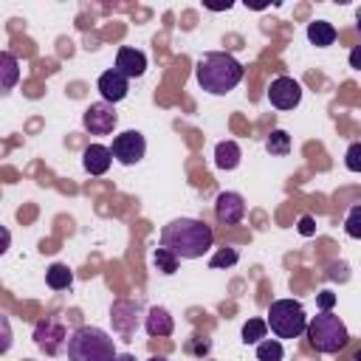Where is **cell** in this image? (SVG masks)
Wrapping results in <instances>:
<instances>
[{
	"label": "cell",
	"instance_id": "cell-11",
	"mask_svg": "<svg viewBox=\"0 0 361 361\" xmlns=\"http://www.w3.org/2000/svg\"><path fill=\"white\" fill-rule=\"evenodd\" d=\"M214 214L226 226L240 223L245 217V200H243V195H237V192H220L217 200H214Z\"/></svg>",
	"mask_w": 361,
	"mask_h": 361
},
{
	"label": "cell",
	"instance_id": "cell-22",
	"mask_svg": "<svg viewBox=\"0 0 361 361\" xmlns=\"http://www.w3.org/2000/svg\"><path fill=\"white\" fill-rule=\"evenodd\" d=\"M265 333H268V322L265 319H248L243 324V341L245 344H259L265 338Z\"/></svg>",
	"mask_w": 361,
	"mask_h": 361
},
{
	"label": "cell",
	"instance_id": "cell-17",
	"mask_svg": "<svg viewBox=\"0 0 361 361\" xmlns=\"http://www.w3.org/2000/svg\"><path fill=\"white\" fill-rule=\"evenodd\" d=\"M307 39H310L316 48L333 45V42H336V28H333V23H327V20L310 23V25H307Z\"/></svg>",
	"mask_w": 361,
	"mask_h": 361
},
{
	"label": "cell",
	"instance_id": "cell-25",
	"mask_svg": "<svg viewBox=\"0 0 361 361\" xmlns=\"http://www.w3.org/2000/svg\"><path fill=\"white\" fill-rule=\"evenodd\" d=\"M237 259H240V254H237L234 248H220V251L209 259V268H231Z\"/></svg>",
	"mask_w": 361,
	"mask_h": 361
},
{
	"label": "cell",
	"instance_id": "cell-34",
	"mask_svg": "<svg viewBox=\"0 0 361 361\" xmlns=\"http://www.w3.org/2000/svg\"><path fill=\"white\" fill-rule=\"evenodd\" d=\"M353 361H361V350H358V353H355V355H353Z\"/></svg>",
	"mask_w": 361,
	"mask_h": 361
},
{
	"label": "cell",
	"instance_id": "cell-2",
	"mask_svg": "<svg viewBox=\"0 0 361 361\" xmlns=\"http://www.w3.org/2000/svg\"><path fill=\"white\" fill-rule=\"evenodd\" d=\"M195 76H197V85L212 93V96H223L228 90H234L243 79V65L231 56V54H223V51H214V54H206L197 68H195Z\"/></svg>",
	"mask_w": 361,
	"mask_h": 361
},
{
	"label": "cell",
	"instance_id": "cell-20",
	"mask_svg": "<svg viewBox=\"0 0 361 361\" xmlns=\"http://www.w3.org/2000/svg\"><path fill=\"white\" fill-rule=\"evenodd\" d=\"M265 149L276 158H285L290 152V135L285 130H271V135L265 138Z\"/></svg>",
	"mask_w": 361,
	"mask_h": 361
},
{
	"label": "cell",
	"instance_id": "cell-6",
	"mask_svg": "<svg viewBox=\"0 0 361 361\" xmlns=\"http://www.w3.org/2000/svg\"><path fill=\"white\" fill-rule=\"evenodd\" d=\"M68 330H65V324L56 319V316H51V319H42V322H37V327H34V341H37V347L45 353V355H59L62 350H68Z\"/></svg>",
	"mask_w": 361,
	"mask_h": 361
},
{
	"label": "cell",
	"instance_id": "cell-13",
	"mask_svg": "<svg viewBox=\"0 0 361 361\" xmlns=\"http://www.w3.org/2000/svg\"><path fill=\"white\" fill-rule=\"evenodd\" d=\"M116 71H118L121 76H127V79L141 76V73L147 71V56H144V51H138V48H118V54H116Z\"/></svg>",
	"mask_w": 361,
	"mask_h": 361
},
{
	"label": "cell",
	"instance_id": "cell-18",
	"mask_svg": "<svg viewBox=\"0 0 361 361\" xmlns=\"http://www.w3.org/2000/svg\"><path fill=\"white\" fill-rule=\"evenodd\" d=\"M17 79H20V65H17V59H14V54L3 51V54H0V87H3V93H8V90L17 85Z\"/></svg>",
	"mask_w": 361,
	"mask_h": 361
},
{
	"label": "cell",
	"instance_id": "cell-10",
	"mask_svg": "<svg viewBox=\"0 0 361 361\" xmlns=\"http://www.w3.org/2000/svg\"><path fill=\"white\" fill-rule=\"evenodd\" d=\"M116 121H118V113L107 102H96V104H90L82 113V124H85V130L90 135H107V133H113Z\"/></svg>",
	"mask_w": 361,
	"mask_h": 361
},
{
	"label": "cell",
	"instance_id": "cell-24",
	"mask_svg": "<svg viewBox=\"0 0 361 361\" xmlns=\"http://www.w3.org/2000/svg\"><path fill=\"white\" fill-rule=\"evenodd\" d=\"M344 231H347V237L361 240V203L347 212V217H344Z\"/></svg>",
	"mask_w": 361,
	"mask_h": 361
},
{
	"label": "cell",
	"instance_id": "cell-9",
	"mask_svg": "<svg viewBox=\"0 0 361 361\" xmlns=\"http://www.w3.org/2000/svg\"><path fill=\"white\" fill-rule=\"evenodd\" d=\"M268 102L276 110H293L302 102V85L293 76H276L268 87Z\"/></svg>",
	"mask_w": 361,
	"mask_h": 361
},
{
	"label": "cell",
	"instance_id": "cell-21",
	"mask_svg": "<svg viewBox=\"0 0 361 361\" xmlns=\"http://www.w3.org/2000/svg\"><path fill=\"white\" fill-rule=\"evenodd\" d=\"M285 350H282V341L279 338H262L257 344V361H282Z\"/></svg>",
	"mask_w": 361,
	"mask_h": 361
},
{
	"label": "cell",
	"instance_id": "cell-1",
	"mask_svg": "<svg viewBox=\"0 0 361 361\" xmlns=\"http://www.w3.org/2000/svg\"><path fill=\"white\" fill-rule=\"evenodd\" d=\"M214 243L212 226L192 217H178L161 228V245L169 248L178 259H197L203 257Z\"/></svg>",
	"mask_w": 361,
	"mask_h": 361
},
{
	"label": "cell",
	"instance_id": "cell-33",
	"mask_svg": "<svg viewBox=\"0 0 361 361\" xmlns=\"http://www.w3.org/2000/svg\"><path fill=\"white\" fill-rule=\"evenodd\" d=\"M147 361H166L164 355H152V358H147Z\"/></svg>",
	"mask_w": 361,
	"mask_h": 361
},
{
	"label": "cell",
	"instance_id": "cell-28",
	"mask_svg": "<svg viewBox=\"0 0 361 361\" xmlns=\"http://www.w3.org/2000/svg\"><path fill=\"white\" fill-rule=\"evenodd\" d=\"M316 305L322 307V313H327V310L336 305V293H333V290H322V293L316 296Z\"/></svg>",
	"mask_w": 361,
	"mask_h": 361
},
{
	"label": "cell",
	"instance_id": "cell-27",
	"mask_svg": "<svg viewBox=\"0 0 361 361\" xmlns=\"http://www.w3.org/2000/svg\"><path fill=\"white\" fill-rule=\"evenodd\" d=\"M296 228H299V234H302V237H313V234H316V220H313L310 214H302Z\"/></svg>",
	"mask_w": 361,
	"mask_h": 361
},
{
	"label": "cell",
	"instance_id": "cell-23",
	"mask_svg": "<svg viewBox=\"0 0 361 361\" xmlns=\"http://www.w3.org/2000/svg\"><path fill=\"white\" fill-rule=\"evenodd\" d=\"M152 262H155V268L161 271V274H175L178 271V257L169 251V248H155V254H152Z\"/></svg>",
	"mask_w": 361,
	"mask_h": 361
},
{
	"label": "cell",
	"instance_id": "cell-31",
	"mask_svg": "<svg viewBox=\"0 0 361 361\" xmlns=\"http://www.w3.org/2000/svg\"><path fill=\"white\" fill-rule=\"evenodd\" d=\"M116 361H135V355H130V353H118Z\"/></svg>",
	"mask_w": 361,
	"mask_h": 361
},
{
	"label": "cell",
	"instance_id": "cell-15",
	"mask_svg": "<svg viewBox=\"0 0 361 361\" xmlns=\"http://www.w3.org/2000/svg\"><path fill=\"white\" fill-rule=\"evenodd\" d=\"M144 327H147V333L152 336V338H164V336H172V330H175V322H172V316H169V310L166 307H149L147 310V316H144Z\"/></svg>",
	"mask_w": 361,
	"mask_h": 361
},
{
	"label": "cell",
	"instance_id": "cell-8",
	"mask_svg": "<svg viewBox=\"0 0 361 361\" xmlns=\"http://www.w3.org/2000/svg\"><path fill=\"white\" fill-rule=\"evenodd\" d=\"M138 319H141V302L135 299H118L113 302L110 307V322H113V330L124 338H130L135 330H138Z\"/></svg>",
	"mask_w": 361,
	"mask_h": 361
},
{
	"label": "cell",
	"instance_id": "cell-5",
	"mask_svg": "<svg viewBox=\"0 0 361 361\" xmlns=\"http://www.w3.org/2000/svg\"><path fill=\"white\" fill-rule=\"evenodd\" d=\"M268 327L276 338H296L307 330V316L305 307L296 299H276L268 307Z\"/></svg>",
	"mask_w": 361,
	"mask_h": 361
},
{
	"label": "cell",
	"instance_id": "cell-30",
	"mask_svg": "<svg viewBox=\"0 0 361 361\" xmlns=\"http://www.w3.org/2000/svg\"><path fill=\"white\" fill-rule=\"evenodd\" d=\"M189 350L197 353V355H203V353H209V341H195V344H189Z\"/></svg>",
	"mask_w": 361,
	"mask_h": 361
},
{
	"label": "cell",
	"instance_id": "cell-7",
	"mask_svg": "<svg viewBox=\"0 0 361 361\" xmlns=\"http://www.w3.org/2000/svg\"><path fill=\"white\" fill-rule=\"evenodd\" d=\"M113 158L118 161V164H124V166H133V164H138L141 158H144V152H147V141H144V135L138 133V130H124V133H118L116 138H113Z\"/></svg>",
	"mask_w": 361,
	"mask_h": 361
},
{
	"label": "cell",
	"instance_id": "cell-32",
	"mask_svg": "<svg viewBox=\"0 0 361 361\" xmlns=\"http://www.w3.org/2000/svg\"><path fill=\"white\" fill-rule=\"evenodd\" d=\"M355 28H358V31H361V8H358V11H355Z\"/></svg>",
	"mask_w": 361,
	"mask_h": 361
},
{
	"label": "cell",
	"instance_id": "cell-12",
	"mask_svg": "<svg viewBox=\"0 0 361 361\" xmlns=\"http://www.w3.org/2000/svg\"><path fill=\"white\" fill-rule=\"evenodd\" d=\"M127 76H121L116 68H110V71H104L102 76H99V82H96V87H99V93H102V99L107 102V104H116V102H121L124 96H127Z\"/></svg>",
	"mask_w": 361,
	"mask_h": 361
},
{
	"label": "cell",
	"instance_id": "cell-14",
	"mask_svg": "<svg viewBox=\"0 0 361 361\" xmlns=\"http://www.w3.org/2000/svg\"><path fill=\"white\" fill-rule=\"evenodd\" d=\"M110 164H113V149H110V147H104V144H90V147H85V152H82V166H85V172H90V175H104V172L110 169Z\"/></svg>",
	"mask_w": 361,
	"mask_h": 361
},
{
	"label": "cell",
	"instance_id": "cell-29",
	"mask_svg": "<svg viewBox=\"0 0 361 361\" xmlns=\"http://www.w3.org/2000/svg\"><path fill=\"white\" fill-rule=\"evenodd\" d=\"M350 68L361 71V45H355V48L350 51Z\"/></svg>",
	"mask_w": 361,
	"mask_h": 361
},
{
	"label": "cell",
	"instance_id": "cell-26",
	"mask_svg": "<svg viewBox=\"0 0 361 361\" xmlns=\"http://www.w3.org/2000/svg\"><path fill=\"white\" fill-rule=\"evenodd\" d=\"M344 166H347L350 172H361V141H355V144L347 147V152H344Z\"/></svg>",
	"mask_w": 361,
	"mask_h": 361
},
{
	"label": "cell",
	"instance_id": "cell-16",
	"mask_svg": "<svg viewBox=\"0 0 361 361\" xmlns=\"http://www.w3.org/2000/svg\"><path fill=\"white\" fill-rule=\"evenodd\" d=\"M240 158H243V152H240L237 141H220L214 147V164H217V169H237L240 166Z\"/></svg>",
	"mask_w": 361,
	"mask_h": 361
},
{
	"label": "cell",
	"instance_id": "cell-19",
	"mask_svg": "<svg viewBox=\"0 0 361 361\" xmlns=\"http://www.w3.org/2000/svg\"><path fill=\"white\" fill-rule=\"evenodd\" d=\"M45 282H48L51 290H65V288L73 285V271H71L68 265H62V262H54V265L45 271Z\"/></svg>",
	"mask_w": 361,
	"mask_h": 361
},
{
	"label": "cell",
	"instance_id": "cell-3",
	"mask_svg": "<svg viewBox=\"0 0 361 361\" xmlns=\"http://www.w3.org/2000/svg\"><path fill=\"white\" fill-rule=\"evenodd\" d=\"M113 338L93 324H82L68 338V361H116Z\"/></svg>",
	"mask_w": 361,
	"mask_h": 361
},
{
	"label": "cell",
	"instance_id": "cell-4",
	"mask_svg": "<svg viewBox=\"0 0 361 361\" xmlns=\"http://www.w3.org/2000/svg\"><path fill=\"white\" fill-rule=\"evenodd\" d=\"M305 336H307V341H310V347L316 350V353H338L341 347H347V341H350V333H347V327H344V322L336 316V313H319V316H313L310 322H307V330H305Z\"/></svg>",
	"mask_w": 361,
	"mask_h": 361
}]
</instances>
